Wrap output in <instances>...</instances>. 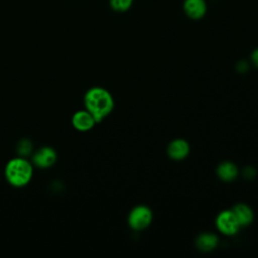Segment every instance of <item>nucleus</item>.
Returning <instances> with one entry per match:
<instances>
[{"instance_id":"obj_6","label":"nucleus","mask_w":258,"mask_h":258,"mask_svg":"<svg viewBox=\"0 0 258 258\" xmlns=\"http://www.w3.org/2000/svg\"><path fill=\"white\" fill-rule=\"evenodd\" d=\"M182 9L188 18L192 20H200L206 15L208 6L206 0H184Z\"/></svg>"},{"instance_id":"obj_7","label":"nucleus","mask_w":258,"mask_h":258,"mask_svg":"<svg viewBox=\"0 0 258 258\" xmlns=\"http://www.w3.org/2000/svg\"><path fill=\"white\" fill-rule=\"evenodd\" d=\"M96 123L97 122L95 118L86 109L77 111L72 117V124L74 128L81 132H86L91 130Z\"/></svg>"},{"instance_id":"obj_9","label":"nucleus","mask_w":258,"mask_h":258,"mask_svg":"<svg viewBox=\"0 0 258 258\" xmlns=\"http://www.w3.org/2000/svg\"><path fill=\"white\" fill-rule=\"evenodd\" d=\"M232 212L238 221L240 227L248 226L252 223L254 215L251 208L245 204H237L233 209Z\"/></svg>"},{"instance_id":"obj_12","label":"nucleus","mask_w":258,"mask_h":258,"mask_svg":"<svg viewBox=\"0 0 258 258\" xmlns=\"http://www.w3.org/2000/svg\"><path fill=\"white\" fill-rule=\"evenodd\" d=\"M134 0H109V5L115 12L123 13L128 11Z\"/></svg>"},{"instance_id":"obj_8","label":"nucleus","mask_w":258,"mask_h":258,"mask_svg":"<svg viewBox=\"0 0 258 258\" xmlns=\"http://www.w3.org/2000/svg\"><path fill=\"white\" fill-rule=\"evenodd\" d=\"M189 153V145L184 139H174L167 147V154L173 160H182Z\"/></svg>"},{"instance_id":"obj_2","label":"nucleus","mask_w":258,"mask_h":258,"mask_svg":"<svg viewBox=\"0 0 258 258\" xmlns=\"http://www.w3.org/2000/svg\"><path fill=\"white\" fill-rule=\"evenodd\" d=\"M6 180L15 187L25 186L32 178V164L23 156L10 159L4 169Z\"/></svg>"},{"instance_id":"obj_14","label":"nucleus","mask_w":258,"mask_h":258,"mask_svg":"<svg viewBox=\"0 0 258 258\" xmlns=\"http://www.w3.org/2000/svg\"><path fill=\"white\" fill-rule=\"evenodd\" d=\"M251 59L256 67H258V48L254 49L251 53Z\"/></svg>"},{"instance_id":"obj_10","label":"nucleus","mask_w":258,"mask_h":258,"mask_svg":"<svg viewBox=\"0 0 258 258\" xmlns=\"http://www.w3.org/2000/svg\"><path fill=\"white\" fill-rule=\"evenodd\" d=\"M218 176L224 181H232L238 175L237 166L231 161H224L217 168Z\"/></svg>"},{"instance_id":"obj_1","label":"nucleus","mask_w":258,"mask_h":258,"mask_svg":"<svg viewBox=\"0 0 258 258\" xmlns=\"http://www.w3.org/2000/svg\"><path fill=\"white\" fill-rule=\"evenodd\" d=\"M84 104L86 110L92 114L97 123L107 117L114 108L112 95L101 87L89 89L84 96Z\"/></svg>"},{"instance_id":"obj_4","label":"nucleus","mask_w":258,"mask_h":258,"mask_svg":"<svg viewBox=\"0 0 258 258\" xmlns=\"http://www.w3.org/2000/svg\"><path fill=\"white\" fill-rule=\"evenodd\" d=\"M216 225L219 231L225 235H235L240 229V225L232 210L221 212L216 219Z\"/></svg>"},{"instance_id":"obj_3","label":"nucleus","mask_w":258,"mask_h":258,"mask_svg":"<svg viewBox=\"0 0 258 258\" xmlns=\"http://www.w3.org/2000/svg\"><path fill=\"white\" fill-rule=\"evenodd\" d=\"M152 221V212L146 206H137L133 208L128 216V224L133 230L146 229Z\"/></svg>"},{"instance_id":"obj_5","label":"nucleus","mask_w":258,"mask_h":258,"mask_svg":"<svg viewBox=\"0 0 258 258\" xmlns=\"http://www.w3.org/2000/svg\"><path fill=\"white\" fill-rule=\"evenodd\" d=\"M56 157L57 155L53 148L43 146L33 154L32 162L39 168H47L55 163Z\"/></svg>"},{"instance_id":"obj_13","label":"nucleus","mask_w":258,"mask_h":258,"mask_svg":"<svg viewBox=\"0 0 258 258\" xmlns=\"http://www.w3.org/2000/svg\"><path fill=\"white\" fill-rule=\"evenodd\" d=\"M30 150H31V144L27 140H22L21 143H19L18 152H19L20 156L27 155L30 152Z\"/></svg>"},{"instance_id":"obj_11","label":"nucleus","mask_w":258,"mask_h":258,"mask_svg":"<svg viewBox=\"0 0 258 258\" xmlns=\"http://www.w3.org/2000/svg\"><path fill=\"white\" fill-rule=\"evenodd\" d=\"M218 245V237L212 233H203L197 239V247L203 252L214 250Z\"/></svg>"}]
</instances>
